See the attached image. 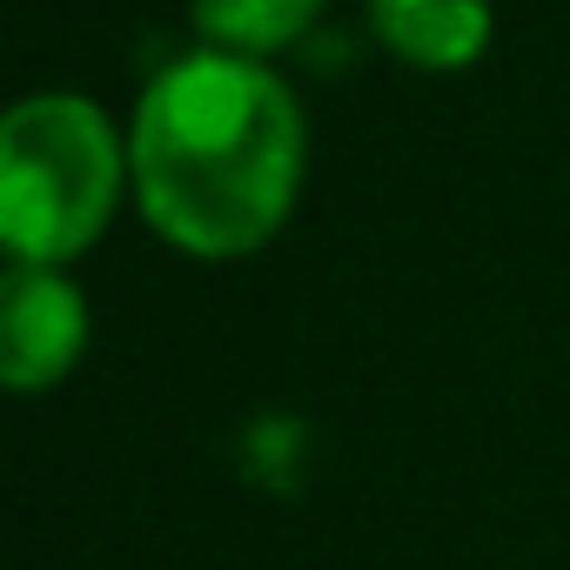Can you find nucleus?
<instances>
[{
  "label": "nucleus",
  "instance_id": "2",
  "mask_svg": "<svg viewBox=\"0 0 570 570\" xmlns=\"http://www.w3.org/2000/svg\"><path fill=\"white\" fill-rule=\"evenodd\" d=\"M121 195H135L128 135L108 121L101 101L48 88L8 108V121H0V242H8V262L28 268L81 262L108 235Z\"/></svg>",
  "mask_w": 570,
  "mask_h": 570
},
{
  "label": "nucleus",
  "instance_id": "5",
  "mask_svg": "<svg viewBox=\"0 0 570 570\" xmlns=\"http://www.w3.org/2000/svg\"><path fill=\"white\" fill-rule=\"evenodd\" d=\"M330 0H188V21L202 35V48L222 55H248V61H275L282 48H296Z\"/></svg>",
  "mask_w": 570,
  "mask_h": 570
},
{
  "label": "nucleus",
  "instance_id": "1",
  "mask_svg": "<svg viewBox=\"0 0 570 570\" xmlns=\"http://www.w3.org/2000/svg\"><path fill=\"white\" fill-rule=\"evenodd\" d=\"M141 222L188 262H242L282 235L309 175V121L268 61L195 48L148 75L128 121Z\"/></svg>",
  "mask_w": 570,
  "mask_h": 570
},
{
  "label": "nucleus",
  "instance_id": "3",
  "mask_svg": "<svg viewBox=\"0 0 570 570\" xmlns=\"http://www.w3.org/2000/svg\"><path fill=\"white\" fill-rule=\"evenodd\" d=\"M88 296L68 268H28L8 262L0 282V383L14 396H41L75 376L88 350Z\"/></svg>",
  "mask_w": 570,
  "mask_h": 570
},
{
  "label": "nucleus",
  "instance_id": "4",
  "mask_svg": "<svg viewBox=\"0 0 570 570\" xmlns=\"http://www.w3.org/2000/svg\"><path fill=\"white\" fill-rule=\"evenodd\" d=\"M370 35L416 75H463L490 55V0H370Z\"/></svg>",
  "mask_w": 570,
  "mask_h": 570
}]
</instances>
